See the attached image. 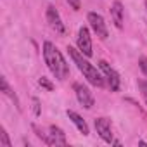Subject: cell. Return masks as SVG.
Instances as JSON below:
<instances>
[{"label":"cell","mask_w":147,"mask_h":147,"mask_svg":"<svg viewBox=\"0 0 147 147\" xmlns=\"http://www.w3.org/2000/svg\"><path fill=\"white\" fill-rule=\"evenodd\" d=\"M33 113H35V116H40V102H38V99H33Z\"/></svg>","instance_id":"ac0fdd59"},{"label":"cell","mask_w":147,"mask_h":147,"mask_svg":"<svg viewBox=\"0 0 147 147\" xmlns=\"http://www.w3.org/2000/svg\"><path fill=\"white\" fill-rule=\"evenodd\" d=\"M87 21H88L90 28L94 30V33H95L100 40H106V38L109 36L106 21H104V18H102L100 14H97V12H88V14H87Z\"/></svg>","instance_id":"3957f363"},{"label":"cell","mask_w":147,"mask_h":147,"mask_svg":"<svg viewBox=\"0 0 147 147\" xmlns=\"http://www.w3.org/2000/svg\"><path fill=\"white\" fill-rule=\"evenodd\" d=\"M67 52H69V57L73 59V62L76 64V67L83 73V76L87 78V82L88 83H92L94 87H104V76L99 73V69L94 66V64H90L88 61H87V55L83 57V54L80 52V50H76V49H73V47H67Z\"/></svg>","instance_id":"7a4b0ae2"},{"label":"cell","mask_w":147,"mask_h":147,"mask_svg":"<svg viewBox=\"0 0 147 147\" xmlns=\"http://www.w3.org/2000/svg\"><path fill=\"white\" fill-rule=\"evenodd\" d=\"M99 67H100V71L106 75V78H107V83H109L111 92H118V90H119V83H121L119 75H118V73H116L106 61H99Z\"/></svg>","instance_id":"277c9868"},{"label":"cell","mask_w":147,"mask_h":147,"mask_svg":"<svg viewBox=\"0 0 147 147\" xmlns=\"http://www.w3.org/2000/svg\"><path fill=\"white\" fill-rule=\"evenodd\" d=\"M138 87H140L142 95H144V100H145V104H147V83H145V82H138Z\"/></svg>","instance_id":"2e32d148"},{"label":"cell","mask_w":147,"mask_h":147,"mask_svg":"<svg viewBox=\"0 0 147 147\" xmlns=\"http://www.w3.org/2000/svg\"><path fill=\"white\" fill-rule=\"evenodd\" d=\"M67 118L76 125V128L80 130V133H83V135H88V125H87V121L78 114V113H75V111H69L67 109Z\"/></svg>","instance_id":"8fae6325"},{"label":"cell","mask_w":147,"mask_h":147,"mask_svg":"<svg viewBox=\"0 0 147 147\" xmlns=\"http://www.w3.org/2000/svg\"><path fill=\"white\" fill-rule=\"evenodd\" d=\"M73 88H75V94H76L78 102H80L85 109H90V107L95 104V99H94L92 92H90L85 85H82V83H75V85H73Z\"/></svg>","instance_id":"8992f818"},{"label":"cell","mask_w":147,"mask_h":147,"mask_svg":"<svg viewBox=\"0 0 147 147\" xmlns=\"http://www.w3.org/2000/svg\"><path fill=\"white\" fill-rule=\"evenodd\" d=\"M95 130L104 142L113 144V131H111V123L107 118H97L95 119Z\"/></svg>","instance_id":"ba28073f"},{"label":"cell","mask_w":147,"mask_h":147,"mask_svg":"<svg viewBox=\"0 0 147 147\" xmlns=\"http://www.w3.org/2000/svg\"><path fill=\"white\" fill-rule=\"evenodd\" d=\"M49 138H50V145H66V133L59 128V126H49Z\"/></svg>","instance_id":"9c48e42d"},{"label":"cell","mask_w":147,"mask_h":147,"mask_svg":"<svg viewBox=\"0 0 147 147\" xmlns=\"http://www.w3.org/2000/svg\"><path fill=\"white\" fill-rule=\"evenodd\" d=\"M76 43H78V50H80L83 55H87V57L92 55V38H90V31H88V28H85V26L80 28Z\"/></svg>","instance_id":"52a82bcc"},{"label":"cell","mask_w":147,"mask_h":147,"mask_svg":"<svg viewBox=\"0 0 147 147\" xmlns=\"http://www.w3.org/2000/svg\"><path fill=\"white\" fill-rule=\"evenodd\" d=\"M123 12H125V9H123V4L119 2V0L113 2V5H111V18H113V23H114V26L118 30L123 28Z\"/></svg>","instance_id":"30bf717a"},{"label":"cell","mask_w":147,"mask_h":147,"mask_svg":"<svg viewBox=\"0 0 147 147\" xmlns=\"http://www.w3.org/2000/svg\"><path fill=\"white\" fill-rule=\"evenodd\" d=\"M67 4L75 9V11H80V7H82V4H80V0H67Z\"/></svg>","instance_id":"e0dca14e"},{"label":"cell","mask_w":147,"mask_h":147,"mask_svg":"<svg viewBox=\"0 0 147 147\" xmlns=\"http://www.w3.org/2000/svg\"><path fill=\"white\" fill-rule=\"evenodd\" d=\"M138 67L142 69V73L147 76V57H140L138 59Z\"/></svg>","instance_id":"9a60e30c"},{"label":"cell","mask_w":147,"mask_h":147,"mask_svg":"<svg viewBox=\"0 0 147 147\" xmlns=\"http://www.w3.org/2000/svg\"><path fill=\"white\" fill-rule=\"evenodd\" d=\"M45 16H47V23H49V26H50L57 35H64V31H66L64 23H62V19H61L57 9H55L54 5H49V7H47Z\"/></svg>","instance_id":"5b68a950"},{"label":"cell","mask_w":147,"mask_h":147,"mask_svg":"<svg viewBox=\"0 0 147 147\" xmlns=\"http://www.w3.org/2000/svg\"><path fill=\"white\" fill-rule=\"evenodd\" d=\"M43 61L49 67V71L57 78V80H64L69 73V66L67 62L64 61L62 54L57 50V47L50 42H45L43 43Z\"/></svg>","instance_id":"6da1fadb"},{"label":"cell","mask_w":147,"mask_h":147,"mask_svg":"<svg viewBox=\"0 0 147 147\" xmlns=\"http://www.w3.org/2000/svg\"><path fill=\"white\" fill-rule=\"evenodd\" d=\"M38 85H40V87H43V88H47L49 92H52V90H54V85H52V83H50L47 78H43V76L38 80Z\"/></svg>","instance_id":"5bb4252c"},{"label":"cell","mask_w":147,"mask_h":147,"mask_svg":"<svg viewBox=\"0 0 147 147\" xmlns=\"http://www.w3.org/2000/svg\"><path fill=\"white\" fill-rule=\"evenodd\" d=\"M0 145H4V147H11L12 144H11V140H9V137H7V131L2 128L0 130Z\"/></svg>","instance_id":"4fadbf2b"},{"label":"cell","mask_w":147,"mask_h":147,"mask_svg":"<svg viewBox=\"0 0 147 147\" xmlns=\"http://www.w3.org/2000/svg\"><path fill=\"white\" fill-rule=\"evenodd\" d=\"M0 83H2V92L7 95V97H11L12 100H14V104H16V107L18 109H21L19 107V100H18V97H16V94L11 90V87H9V83H7V80H5V76H2V78H0Z\"/></svg>","instance_id":"7c38bea8"}]
</instances>
